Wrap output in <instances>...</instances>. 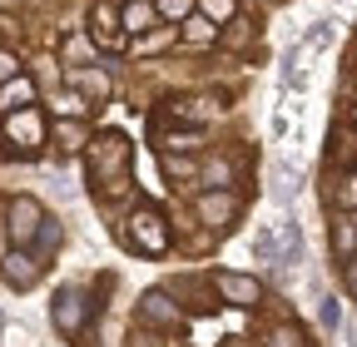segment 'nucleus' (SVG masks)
<instances>
[{
  "label": "nucleus",
  "mask_w": 357,
  "mask_h": 347,
  "mask_svg": "<svg viewBox=\"0 0 357 347\" xmlns=\"http://www.w3.org/2000/svg\"><path fill=\"white\" fill-rule=\"evenodd\" d=\"M333 248H337V258H352L357 253V229L352 224H333Z\"/></svg>",
  "instance_id": "ddd939ff"
},
{
  "label": "nucleus",
  "mask_w": 357,
  "mask_h": 347,
  "mask_svg": "<svg viewBox=\"0 0 357 347\" xmlns=\"http://www.w3.org/2000/svg\"><path fill=\"white\" fill-rule=\"evenodd\" d=\"M55 109H60V114H79L84 105H79V95H60V105H55Z\"/></svg>",
  "instance_id": "a878e982"
},
{
  "label": "nucleus",
  "mask_w": 357,
  "mask_h": 347,
  "mask_svg": "<svg viewBox=\"0 0 357 347\" xmlns=\"http://www.w3.org/2000/svg\"><path fill=\"white\" fill-rule=\"evenodd\" d=\"M204 179H208V184H218V189H223V184H229V179H234V169H229V159H213V164H208V169H204Z\"/></svg>",
  "instance_id": "f3484780"
},
{
  "label": "nucleus",
  "mask_w": 357,
  "mask_h": 347,
  "mask_svg": "<svg viewBox=\"0 0 357 347\" xmlns=\"http://www.w3.org/2000/svg\"><path fill=\"white\" fill-rule=\"evenodd\" d=\"M333 199H337L342 208H357V174H347V179L337 184V194H333Z\"/></svg>",
  "instance_id": "a211bd4d"
},
{
  "label": "nucleus",
  "mask_w": 357,
  "mask_h": 347,
  "mask_svg": "<svg viewBox=\"0 0 357 347\" xmlns=\"http://www.w3.org/2000/svg\"><path fill=\"white\" fill-rule=\"evenodd\" d=\"M199 213H204V224L208 229H229V219H234V213H238V203H234V194H204L199 199Z\"/></svg>",
  "instance_id": "6e6552de"
},
{
  "label": "nucleus",
  "mask_w": 357,
  "mask_h": 347,
  "mask_svg": "<svg viewBox=\"0 0 357 347\" xmlns=\"http://www.w3.org/2000/svg\"><path fill=\"white\" fill-rule=\"evenodd\" d=\"M55 139H60V149H79V139H84V124L60 119V124H55Z\"/></svg>",
  "instance_id": "4468645a"
},
{
  "label": "nucleus",
  "mask_w": 357,
  "mask_h": 347,
  "mask_svg": "<svg viewBox=\"0 0 357 347\" xmlns=\"http://www.w3.org/2000/svg\"><path fill=\"white\" fill-rule=\"evenodd\" d=\"M229 347H248V342H229Z\"/></svg>",
  "instance_id": "bb28decb"
},
{
  "label": "nucleus",
  "mask_w": 357,
  "mask_h": 347,
  "mask_svg": "<svg viewBox=\"0 0 357 347\" xmlns=\"http://www.w3.org/2000/svg\"><path fill=\"white\" fill-rule=\"evenodd\" d=\"M15 75H20V60L0 50V84H6V79H15Z\"/></svg>",
  "instance_id": "393cba45"
},
{
  "label": "nucleus",
  "mask_w": 357,
  "mask_h": 347,
  "mask_svg": "<svg viewBox=\"0 0 357 347\" xmlns=\"http://www.w3.org/2000/svg\"><path fill=\"white\" fill-rule=\"evenodd\" d=\"M129 164H134V149L124 134H100L95 149H89V174L105 194H119L129 184Z\"/></svg>",
  "instance_id": "f257e3e1"
},
{
  "label": "nucleus",
  "mask_w": 357,
  "mask_h": 347,
  "mask_svg": "<svg viewBox=\"0 0 357 347\" xmlns=\"http://www.w3.org/2000/svg\"><path fill=\"white\" fill-rule=\"evenodd\" d=\"M0 134H6L20 154H35V149L45 144V119H40V109H35V105L10 109V114H6V124H0Z\"/></svg>",
  "instance_id": "7ed1b4c3"
},
{
  "label": "nucleus",
  "mask_w": 357,
  "mask_h": 347,
  "mask_svg": "<svg viewBox=\"0 0 357 347\" xmlns=\"http://www.w3.org/2000/svg\"><path fill=\"white\" fill-rule=\"evenodd\" d=\"M40 219H45V208L35 203V199H10L6 203V238L15 243V248H25L30 238H35V229H40Z\"/></svg>",
  "instance_id": "20e7f679"
},
{
  "label": "nucleus",
  "mask_w": 357,
  "mask_h": 347,
  "mask_svg": "<svg viewBox=\"0 0 357 347\" xmlns=\"http://www.w3.org/2000/svg\"><path fill=\"white\" fill-rule=\"evenodd\" d=\"M164 144H174V149H199V129H178V134H169Z\"/></svg>",
  "instance_id": "412c9836"
},
{
  "label": "nucleus",
  "mask_w": 357,
  "mask_h": 347,
  "mask_svg": "<svg viewBox=\"0 0 357 347\" xmlns=\"http://www.w3.org/2000/svg\"><path fill=\"white\" fill-rule=\"evenodd\" d=\"M268 342H273V347H303V332H298V327H278Z\"/></svg>",
  "instance_id": "4be33fe9"
},
{
  "label": "nucleus",
  "mask_w": 357,
  "mask_h": 347,
  "mask_svg": "<svg viewBox=\"0 0 357 347\" xmlns=\"http://www.w3.org/2000/svg\"><path fill=\"white\" fill-rule=\"evenodd\" d=\"M119 20H124V30H129V35H144V30H154L159 10L149 6V0H129V6L119 10Z\"/></svg>",
  "instance_id": "1a4fd4ad"
},
{
  "label": "nucleus",
  "mask_w": 357,
  "mask_h": 347,
  "mask_svg": "<svg viewBox=\"0 0 357 347\" xmlns=\"http://www.w3.org/2000/svg\"><path fill=\"white\" fill-rule=\"evenodd\" d=\"M189 40H213L218 35V25H208V20H189V30H184Z\"/></svg>",
  "instance_id": "5701e85b"
},
{
  "label": "nucleus",
  "mask_w": 357,
  "mask_h": 347,
  "mask_svg": "<svg viewBox=\"0 0 357 347\" xmlns=\"http://www.w3.org/2000/svg\"><path fill=\"white\" fill-rule=\"evenodd\" d=\"M89 313H95V302H89V298H84V288H75V283H70V288H60V293H55V302H50V318H55V327H60L65 337H79Z\"/></svg>",
  "instance_id": "f03ea898"
},
{
  "label": "nucleus",
  "mask_w": 357,
  "mask_h": 347,
  "mask_svg": "<svg viewBox=\"0 0 357 347\" xmlns=\"http://www.w3.org/2000/svg\"><path fill=\"white\" fill-rule=\"evenodd\" d=\"M40 258L35 253H25V248H10L6 258H0V273H6V283L15 288V293H25V288H35L40 283Z\"/></svg>",
  "instance_id": "39448f33"
},
{
  "label": "nucleus",
  "mask_w": 357,
  "mask_h": 347,
  "mask_svg": "<svg viewBox=\"0 0 357 347\" xmlns=\"http://www.w3.org/2000/svg\"><path fill=\"white\" fill-rule=\"evenodd\" d=\"M213 288L223 293V302H234V308H253V302L263 298V288H258V278H248V273H213Z\"/></svg>",
  "instance_id": "423d86ee"
},
{
  "label": "nucleus",
  "mask_w": 357,
  "mask_h": 347,
  "mask_svg": "<svg viewBox=\"0 0 357 347\" xmlns=\"http://www.w3.org/2000/svg\"><path fill=\"white\" fill-rule=\"evenodd\" d=\"M75 84H79L84 95H95V100H105V95H109V79H105L100 70H79V75H75Z\"/></svg>",
  "instance_id": "f8f14e48"
},
{
  "label": "nucleus",
  "mask_w": 357,
  "mask_h": 347,
  "mask_svg": "<svg viewBox=\"0 0 357 347\" xmlns=\"http://www.w3.org/2000/svg\"><path fill=\"white\" fill-rule=\"evenodd\" d=\"M139 318H144V323H159V327H174V323H178V308H174L164 293H149V298L139 302Z\"/></svg>",
  "instance_id": "9d476101"
},
{
  "label": "nucleus",
  "mask_w": 357,
  "mask_h": 347,
  "mask_svg": "<svg viewBox=\"0 0 357 347\" xmlns=\"http://www.w3.org/2000/svg\"><path fill=\"white\" fill-rule=\"evenodd\" d=\"M154 10H159V15H189L194 0H154Z\"/></svg>",
  "instance_id": "aec40b11"
},
{
  "label": "nucleus",
  "mask_w": 357,
  "mask_h": 347,
  "mask_svg": "<svg viewBox=\"0 0 357 347\" xmlns=\"http://www.w3.org/2000/svg\"><path fill=\"white\" fill-rule=\"evenodd\" d=\"M134 243H139L144 253H164L169 248V229H164V213H154V208H139L134 213Z\"/></svg>",
  "instance_id": "0eeeda50"
},
{
  "label": "nucleus",
  "mask_w": 357,
  "mask_h": 347,
  "mask_svg": "<svg viewBox=\"0 0 357 347\" xmlns=\"http://www.w3.org/2000/svg\"><path fill=\"white\" fill-rule=\"evenodd\" d=\"M114 6H95V30H100V40H109V45H114Z\"/></svg>",
  "instance_id": "2eb2a0df"
},
{
  "label": "nucleus",
  "mask_w": 357,
  "mask_h": 347,
  "mask_svg": "<svg viewBox=\"0 0 357 347\" xmlns=\"http://www.w3.org/2000/svg\"><path fill=\"white\" fill-rule=\"evenodd\" d=\"M318 323H323L328 332H337V323H342V302H337V298H323V308H318Z\"/></svg>",
  "instance_id": "dca6fc26"
},
{
  "label": "nucleus",
  "mask_w": 357,
  "mask_h": 347,
  "mask_svg": "<svg viewBox=\"0 0 357 347\" xmlns=\"http://www.w3.org/2000/svg\"><path fill=\"white\" fill-rule=\"evenodd\" d=\"M204 6V15H213V20H234V0H199Z\"/></svg>",
  "instance_id": "6ab92c4d"
},
{
  "label": "nucleus",
  "mask_w": 357,
  "mask_h": 347,
  "mask_svg": "<svg viewBox=\"0 0 357 347\" xmlns=\"http://www.w3.org/2000/svg\"><path fill=\"white\" fill-rule=\"evenodd\" d=\"M25 105H35V84L25 79V75H15V79H6V90H0V109H25Z\"/></svg>",
  "instance_id": "9b49d317"
},
{
  "label": "nucleus",
  "mask_w": 357,
  "mask_h": 347,
  "mask_svg": "<svg viewBox=\"0 0 357 347\" xmlns=\"http://www.w3.org/2000/svg\"><path fill=\"white\" fill-rule=\"evenodd\" d=\"M164 169L174 174V179H189V174H194V164H184V159H174V154H164Z\"/></svg>",
  "instance_id": "b1692460"
}]
</instances>
